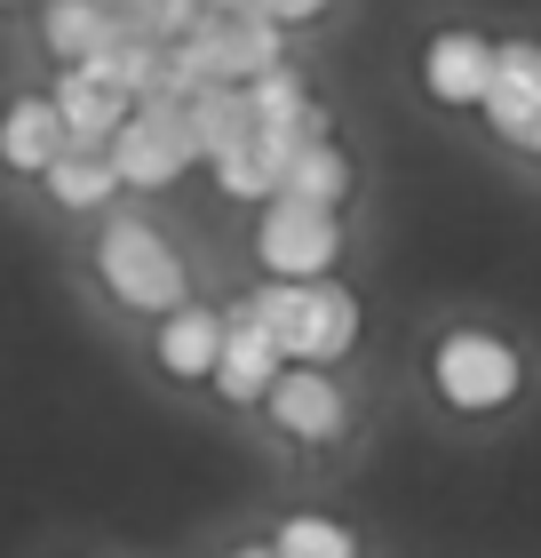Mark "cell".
<instances>
[{"mask_svg":"<svg viewBox=\"0 0 541 558\" xmlns=\"http://www.w3.org/2000/svg\"><path fill=\"white\" fill-rule=\"evenodd\" d=\"M247 312L279 336L287 360H311V367H334L358 343V295L334 279H271L247 295Z\"/></svg>","mask_w":541,"mask_h":558,"instance_id":"6da1fadb","label":"cell"},{"mask_svg":"<svg viewBox=\"0 0 541 558\" xmlns=\"http://www.w3.org/2000/svg\"><path fill=\"white\" fill-rule=\"evenodd\" d=\"M96 271H104L112 303H127V312H175L184 303V256L136 216H112L96 232Z\"/></svg>","mask_w":541,"mask_h":558,"instance_id":"7a4b0ae2","label":"cell"},{"mask_svg":"<svg viewBox=\"0 0 541 558\" xmlns=\"http://www.w3.org/2000/svg\"><path fill=\"white\" fill-rule=\"evenodd\" d=\"M112 160H120V184H127V192H168L175 175L199 160V144H192V112L175 105V96H144V105L120 120Z\"/></svg>","mask_w":541,"mask_h":558,"instance_id":"3957f363","label":"cell"},{"mask_svg":"<svg viewBox=\"0 0 541 558\" xmlns=\"http://www.w3.org/2000/svg\"><path fill=\"white\" fill-rule=\"evenodd\" d=\"M334 256H343V223L334 208H311V199H263V223H255V264L271 279H327Z\"/></svg>","mask_w":541,"mask_h":558,"instance_id":"277c9868","label":"cell"},{"mask_svg":"<svg viewBox=\"0 0 541 558\" xmlns=\"http://www.w3.org/2000/svg\"><path fill=\"white\" fill-rule=\"evenodd\" d=\"M430 375H438V399L446 408H462V415H494V408H509L518 399V351H509L502 336H478V327H462V336H446L438 343V360H430Z\"/></svg>","mask_w":541,"mask_h":558,"instance_id":"5b68a950","label":"cell"},{"mask_svg":"<svg viewBox=\"0 0 541 558\" xmlns=\"http://www.w3.org/2000/svg\"><path fill=\"white\" fill-rule=\"evenodd\" d=\"M279 360H287V351H279V336L239 303V312H231V327H223V360H216L208 384L231 399V408H255V399H271V384L287 375Z\"/></svg>","mask_w":541,"mask_h":558,"instance_id":"8992f818","label":"cell"},{"mask_svg":"<svg viewBox=\"0 0 541 558\" xmlns=\"http://www.w3.org/2000/svg\"><path fill=\"white\" fill-rule=\"evenodd\" d=\"M263 408H271V423L287 430V439H311V447L343 439V423H351L343 391H334V375H327V367H311V360H295L287 375H279Z\"/></svg>","mask_w":541,"mask_h":558,"instance_id":"52a82bcc","label":"cell"},{"mask_svg":"<svg viewBox=\"0 0 541 558\" xmlns=\"http://www.w3.org/2000/svg\"><path fill=\"white\" fill-rule=\"evenodd\" d=\"M485 120H494L502 136H533L541 129V40H509L494 48V88H485Z\"/></svg>","mask_w":541,"mask_h":558,"instance_id":"ba28073f","label":"cell"},{"mask_svg":"<svg viewBox=\"0 0 541 558\" xmlns=\"http://www.w3.org/2000/svg\"><path fill=\"white\" fill-rule=\"evenodd\" d=\"M64 144H72V129H64V105H57V96H16V105L0 112V168L48 175Z\"/></svg>","mask_w":541,"mask_h":558,"instance_id":"9c48e42d","label":"cell"},{"mask_svg":"<svg viewBox=\"0 0 541 558\" xmlns=\"http://www.w3.org/2000/svg\"><path fill=\"white\" fill-rule=\"evenodd\" d=\"M57 105H64L72 144H112V136H120V120L136 112V96H127V88L112 81V72H96V64H64Z\"/></svg>","mask_w":541,"mask_h":558,"instance_id":"30bf717a","label":"cell"},{"mask_svg":"<svg viewBox=\"0 0 541 558\" xmlns=\"http://www.w3.org/2000/svg\"><path fill=\"white\" fill-rule=\"evenodd\" d=\"M422 81L438 105H485V88H494V40L478 33H438L422 48Z\"/></svg>","mask_w":541,"mask_h":558,"instance_id":"8fae6325","label":"cell"},{"mask_svg":"<svg viewBox=\"0 0 541 558\" xmlns=\"http://www.w3.org/2000/svg\"><path fill=\"white\" fill-rule=\"evenodd\" d=\"M223 327L208 303H175V312H160V367L175 375V384H199V375H216L223 360Z\"/></svg>","mask_w":541,"mask_h":558,"instance_id":"7c38bea8","label":"cell"},{"mask_svg":"<svg viewBox=\"0 0 541 558\" xmlns=\"http://www.w3.org/2000/svg\"><path fill=\"white\" fill-rule=\"evenodd\" d=\"M48 48H57L64 64H96L104 48L127 33V16L112 9V0H48Z\"/></svg>","mask_w":541,"mask_h":558,"instance_id":"4fadbf2b","label":"cell"},{"mask_svg":"<svg viewBox=\"0 0 541 558\" xmlns=\"http://www.w3.org/2000/svg\"><path fill=\"white\" fill-rule=\"evenodd\" d=\"M40 184L57 192V208L96 216V208H104V199L120 192V160H112V144H64V151H57V168H48Z\"/></svg>","mask_w":541,"mask_h":558,"instance_id":"5bb4252c","label":"cell"},{"mask_svg":"<svg viewBox=\"0 0 541 558\" xmlns=\"http://www.w3.org/2000/svg\"><path fill=\"white\" fill-rule=\"evenodd\" d=\"M184 112H192V144H199V160H216V151H231V144H247V136H255V96H247V81H216V88H199V96H184Z\"/></svg>","mask_w":541,"mask_h":558,"instance_id":"9a60e30c","label":"cell"},{"mask_svg":"<svg viewBox=\"0 0 541 558\" xmlns=\"http://www.w3.org/2000/svg\"><path fill=\"white\" fill-rule=\"evenodd\" d=\"M279 192H287V199H311V208H343V192H351V160H343V151H334L327 136H311V144H303L295 160H287V184H279Z\"/></svg>","mask_w":541,"mask_h":558,"instance_id":"2e32d148","label":"cell"},{"mask_svg":"<svg viewBox=\"0 0 541 558\" xmlns=\"http://www.w3.org/2000/svg\"><path fill=\"white\" fill-rule=\"evenodd\" d=\"M216 184H223L231 199H279V160L263 151V136L216 151Z\"/></svg>","mask_w":541,"mask_h":558,"instance_id":"e0dca14e","label":"cell"},{"mask_svg":"<svg viewBox=\"0 0 541 558\" xmlns=\"http://www.w3.org/2000/svg\"><path fill=\"white\" fill-rule=\"evenodd\" d=\"M271 543H279V558H358V543L334 519H319V511H295Z\"/></svg>","mask_w":541,"mask_h":558,"instance_id":"ac0fdd59","label":"cell"},{"mask_svg":"<svg viewBox=\"0 0 541 558\" xmlns=\"http://www.w3.org/2000/svg\"><path fill=\"white\" fill-rule=\"evenodd\" d=\"M127 33H144V40H184L199 16H208V0H127Z\"/></svg>","mask_w":541,"mask_h":558,"instance_id":"d6986e66","label":"cell"},{"mask_svg":"<svg viewBox=\"0 0 541 558\" xmlns=\"http://www.w3.org/2000/svg\"><path fill=\"white\" fill-rule=\"evenodd\" d=\"M255 9H263V16H279V24H311V16L327 9V0H255Z\"/></svg>","mask_w":541,"mask_h":558,"instance_id":"ffe728a7","label":"cell"},{"mask_svg":"<svg viewBox=\"0 0 541 558\" xmlns=\"http://www.w3.org/2000/svg\"><path fill=\"white\" fill-rule=\"evenodd\" d=\"M239 558H279V543H263V550H239Z\"/></svg>","mask_w":541,"mask_h":558,"instance_id":"44dd1931","label":"cell"},{"mask_svg":"<svg viewBox=\"0 0 541 558\" xmlns=\"http://www.w3.org/2000/svg\"><path fill=\"white\" fill-rule=\"evenodd\" d=\"M208 9H255V0H208Z\"/></svg>","mask_w":541,"mask_h":558,"instance_id":"7402d4cb","label":"cell"},{"mask_svg":"<svg viewBox=\"0 0 541 558\" xmlns=\"http://www.w3.org/2000/svg\"><path fill=\"white\" fill-rule=\"evenodd\" d=\"M526 151H533V160H541V129H533V136H526Z\"/></svg>","mask_w":541,"mask_h":558,"instance_id":"603a6c76","label":"cell"}]
</instances>
